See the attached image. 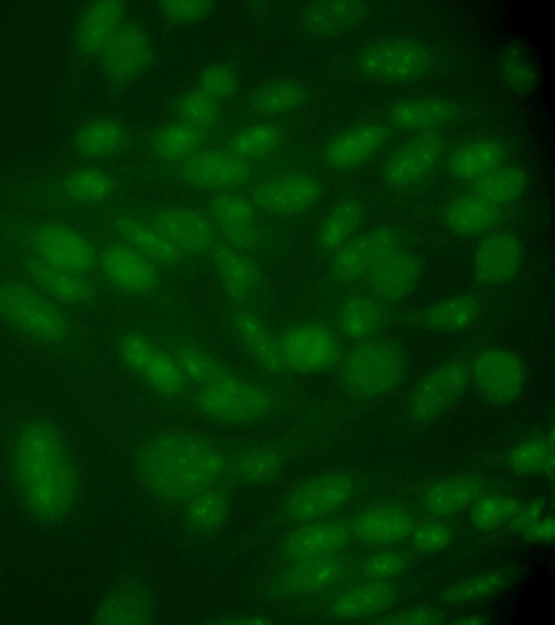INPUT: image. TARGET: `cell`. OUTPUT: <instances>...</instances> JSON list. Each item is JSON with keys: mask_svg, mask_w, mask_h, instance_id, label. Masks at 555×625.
I'll return each instance as SVG.
<instances>
[{"mask_svg": "<svg viewBox=\"0 0 555 625\" xmlns=\"http://www.w3.org/2000/svg\"><path fill=\"white\" fill-rule=\"evenodd\" d=\"M9 467L16 492L38 520L55 522L74 509L80 489L67 438L52 420L31 416L14 429Z\"/></svg>", "mask_w": 555, "mask_h": 625, "instance_id": "1", "label": "cell"}, {"mask_svg": "<svg viewBox=\"0 0 555 625\" xmlns=\"http://www.w3.org/2000/svg\"><path fill=\"white\" fill-rule=\"evenodd\" d=\"M228 446L195 430L162 428L137 447L134 471L157 500L181 506L203 489L225 477Z\"/></svg>", "mask_w": 555, "mask_h": 625, "instance_id": "2", "label": "cell"}, {"mask_svg": "<svg viewBox=\"0 0 555 625\" xmlns=\"http://www.w3.org/2000/svg\"><path fill=\"white\" fill-rule=\"evenodd\" d=\"M0 323L49 355L65 360L89 355V331L77 314L4 271L0 273Z\"/></svg>", "mask_w": 555, "mask_h": 625, "instance_id": "3", "label": "cell"}, {"mask_svg": "<svg viewBox=\"0 0 555 625\" xmlns=\"http://www.w3.org/2000/svg\"><path fill=\"white\" fill-rule=\"evenodd\" d=\"M96 279L105 299L175 319L183 320L189 315L175 278L116 239L98 243Z\"/></svg>", "mask_w": 555, "mask_h": 625, "instance_id": "4", "label": "cell"}, {"mask_svg": "<svg viewBox=\"0 0 555 625\" xmlns=\"http://www.w3.org/2000/svg\"><path fill=\"white\" fill-rule=\"evenodd\" d=\"M111 347L121 369L150 397L162 406L185 410L191 386L149 318L117 326Z\"/></svg>", "mask_w": 555, "mask_h": 625, "instance_id": "5", "label": "cell"}, {"mask_svg": "<svg viewBox=\"0 0 555 625\" xmlns=\"http://www.w3.org/2000/svg\"><path fill=\"white\" fill-rule=\"evenodd\" d=\"M289 399L287 388L240 369L216 383L193 388L185 410L222 426H255L285 413Z\"/></svg>", "mask_w": 555, "mask_h": 625, "instance_id": "6", "label": "cell"}, {"mask_svg": "<svg viewBox=\"0 0 555 625\" xmlns=\"http://www.w3.org/2000/svg\"><path fill=\"white\" fill-rule=\"evenodd\" d=\"M0 240L3 245L52 266L96 278L98 242L70 224L8 215L0 217Z\"/></svg>", "mask_w": 555, "mask_h": 625, "instance_id": "7", "label": "cell"}, {"mask_svg": "<svg viewBox=\"0 0 555 625\" xmlns=\"http://www.w3.org/2000/svg\"><path fill=\"white\" fill-rule=\"evenodd\" d=\"M0 264L4 272L77 315L91 311L105 299L95 277L52 266L3 244L0 247Z\"/></svg>", "mask_w": 555, "mask_h": 625, "instance_id": "8", "label": "cell"}, {"mask_svg": "<svg viewBox=\"0 0 555 625\" xmlns=\"http://www.w3.org/2000/svg\"><path fill=\"white\" fill-rule=\"evenodd\" d=\"M220 303L268 317L274 299L262 264L218 241L204 260Z\"/></svg>", "mask_w": 555, "mask_h": 625, "instance_id": "9", "label": "cell"}, {"mask_svg": "<svg viewBox=\"0 0 555 625\" xmlns=\"http://www.w3.org/2000/svg\"><path fill=\"white\" fill-rule=\"evenodd\" d=\"M405 369V355L396 342L367 339L341 357L337 379L348 394L371 398L395 388Z\"/></svg>", "mask_w": 555, "mask_h": 625, "instance_id": "10", "label": "cell"}, {"mask_svg": "<svg viewBox=\"0 0 555 625\" xmlns=\"http://www.w3.org/2000/svg\"><path fill=\"white\" fill-rule=\"evenodd\" d=\"M219 322L223 333L258 375L289 390L294 375L279 346L275 326L254 311L220 303Z\"/></svg>", "mask_w": 555, "mask_h": 625, "instance_id": "11", "label": "cell"}, {"mask_svg": "<svg viewBox=\"0 0 555 625\" xmlns=\"http://www.w3.org/2000/svg\"><path fill=\"white\" fill-rule=\"evenodd\" d=\"M149 321L176 359L191 391L216 383L240 370L182 319L157 316L149 318Z\"/></svg>", "mask_w": 555, "mask_h": 625, "instance_id": "12", "label": "cell"}, {"mask_svg": "<svg viewBox=\"0 0 555 625\" xmlns=\"http://www.w3.org/2000/svg\"><path fill=\"white\" fill-rule=\"evenodd\" d=\"M282 357L295 374H317L335 367L343 347L335 329L314 319H299L275 326Z\"/></svg>", "mask_w": 555, "mask_h": 625, "instance_id": "13", "label": "cell"}, {"mask_svg": "<svg viewBox=\"0 0 555 625\" xmlns=\"http://www.w3.org/2000/svg\"><path fill=\"white\" fill-rule=\"evenodd\" d=\"M115 181L96 168H80L65 175L61 180L33 188L24 199L47 212L74 213L100 206L113 196Z\"/></svg>", "mask_w": 555, "mask_h": 625, "instance_id": "14", "label": "cell"}, {"mask_svg": "<svg viewBox=\"0 0 555 625\" xmlns=\"http://www.w3.org/2000/svg\"><path fill=\"white\" fill-rule=\"evenodd\" d=\"M353 492L354 482L346 474L330 473L310 479L285 495L278 518L294 525L323 519L343 507Z\"/></svg>", "mask_w": 555, "mask_h": 625, "instance_id": "15", "label": "cell"}, {"mask_svg": "<svg viewBox=\"0 0 555 625\" xmlns=\"http://www.w3.org/2000/svg\"><path fill=\"white\" fill-rule=\"evenodd\" d=\"M402 239L392 227H378L353 237L335 254L327 266L328 283L344 285L365 277L388 255L401 248Z\"/></svg>", "mask_w": 555, "mask_h": 625, "instance_id": "16", "label": "cell"}, {"mask_svg": "<svg viewBox=\"0 0 555 625\" xmlns=\"http://www.w3.org/2000/svg\"><path fill=\"white\" fill-rule=\"evenodd\" d=\"M144 220L175 248L196 262H204L219 241L210 217L192 207L158 206Z\"/></svg>", "mask_w": 555, "mask_h": 625, "instance_id": "17", "label": "cell"}, {"mask_svg": "<svg viewBox=\"0 0 555 625\" xmlns=\"http://www.w3.org/2000/svg\"><path fill=\"white\" fill-rule=\"evenodd\" d=\"M294 451L287 437L248 442L228 446L224 480L242 486H261L274 481Z\"/></svg>", "mask_w": 555, "mask_h": 625, "instance_id": "18", "label": "cell"}, {"mask_svg": "<svg viewBox=\"0 0 555 625\" xmlns=\"http://www.w3.org/2000/svg\"><path fill=\"white\" fill-rule=\"evenodd\" d=\"M106 225L116 240L134 248L175 279L196 275L198 262L175 248L143 218L116 213L107 219Z\"/></svg>", "mask_w": 555, "mask_h": 625, "instance_id": "19", "label": "cell"}, {"mask_svg": "<svg viewBox=\"0 0 555 625\" xmlns=\"http://www.w3.org/2000/svg\"><path fill=\"white\" fill-rule=\"evenodd\" d=\"M429 51L415 41L392 39L373 43L357 59L359 71L380 81H409L423 75L429 67Z\"/></svg>", "mask_w": 555, "mask_h": 625, "instance_id": "20", "label": "cell"}, {"mask_svg": "<svg viewBox=\"0 0 555 625\" xmlns=\"http://www.w3.org/2000/svg\"><path fill=\"white\" fill-rule=\"evenodd\" d=\"M323 186L309 174H285L254 188L249 200L259 213L293 218L308 213L321 200Z\"/></svg>", "mask_w": 555, "mask_h": 625, "instance_id": "21", "label": "cell"}, {"mask_svg": "<svg viewBox=\"0 0 555 625\" xmlns=\"http://www.w3.org/2000/svg\"><path fill=\"white\" fill-rule=\"evenodd\" d=\"M345 563L334 554L286 561L271 577L267 591L278 600H294L319 594L344 574Z\"/></svg>", "mask_w": 555, "mask_h": 625, "instance_id": "22", "label": "cell"}, {"mask_svg": "<svg viewBox=\"0 0 555 625\" xmlns=\"http://www.w3.org/2000/svg\"><path fill=\"white\" fill-rule=\"evenodd\" d=\"M468 371L457 361L440 365L429 371L415 386L409 403L412 418L428 422L447 411L464 393Z\"/></svg>", "mask_w": 555, "mask_h": 625, "instance_id": "23", "label": "cell"}, {"mask_svg": "<svg viewBox=\"0 0 555 625\" xmlns=\"http://www.w3.org/2000/svg\"><path fill=\"white\" fill-rule=\"evenodd\" d=\"M470 374L480 393L499 404H508L518 398L526 381L521 360L503 348L480 352L472 362Z\"/></svg>", "mask_w": 555, "mask_h": 625, "instance_id": "24", "label": "cell"}, {"mask_svg": "<svg viewBox=\"0 0 555 625\" xmlns=\"http://www.w3.org/2000/svg\"><path fill=\"white\" fill-rule=\"evenodd\" d=\"M443 152L441 137L435 131H423L401 145L387 160L384 179L396 189L414 186L438 164Z\"/></svg>", "mask_w": 555, "mask_h": 625, "instance_id": "25", "label": "cell"}, {"mask_svg": "<svg viewBox=\"0 0 555 625\" xmlns=\"http://www.w3.org/2000/svg\"><path fill=\"white\" fill-rule=\"evenodd\" d=\"M100 56L109 82L121 87L133 81L147 68L152 49L142 30L126 26L116 31Z\"/></svg>", "mask_w": 555, "mask_h": 625, "instance_id": "26", "label": "cell"}, {"mask_svg": "<svg viewBox=\"0 0 555 625\" xmlns=\"http://www.w3.org/2000/svg\"><path fill=\"white\" fill-rule=\"evenodd\" d=\"M181 175L191 186L205 190H229L250 177L248 163L229 151L203 150L188 157Z\"/></svg>", "mask_w": 555, "mask_h": 625, "instance_id": "27", "label": "cell"}, {"mask_svg": "<svg viewBox=\"0 0 555 625\" xmlns=\"http://www.w3.org/2000/svg\"><path fill=\"white\" fill-rule=\"evenodd\" d=\"M351 530L338 521L314 520L297 524L279 545V556L286 561L334 554L350 539Z\"/></svg>", "mask_w": 555, "mask_h": 625, "instance_id": "28", "label": "cell"}, {"mask_svg": "<svg viewBox=\"0 0 555 625\" xmlns=\"http://www.w3.org/2000/svg\"><path fill=\"white\" fill-rule=\"evenodd\" d=\"M521 257V245L514 234L505 231L491 233L475 248L473 257L475 277L485 284L504 283L516 275Z\"/></svg>", "mask_w": 555, "mask_h": 625, "instance_id": "29", "label": "cell"}, {"mask_svg": "<svg viewBox=\"0 0 555 625\" xmlns=\"http://www.w3.org/2000/svg\"><path fill=\"white\" fill-rule=\"evenodd\" d=\"M389 129L380 123H366L332 139L324 150V160L335 169L352 168L376 154L386 143Z\"/></svg>", "mask_w": 555, "mask_h": 625, "instance_id": "30", "label": "cell"}, {"mask_svg": "<svg viewBox=\"0 0 555 625\" xmlns=\"http://www.w3.org/2000/svg\"><path fill=\"white\" fill-rule=\"evenodd\" d=\"M156 610L152 596L137 582L112 590L99 604L95 622L108 625H146L154 622Z\"/></svg>", "mask_w": 555, "mask_h": 625, "instance_id": "31", "label": "cell"}, {"mask_svg": "<svg viewBox=\"0 0 555 625\" xmlns=\"http://www.w3.org/2000/svg\"><path fill=\"white\" fill-rule=\"evenodd\" d=\"M125 9L115 0L89 3L79 15L75 29V43L86 56H98L121 27Z\"/></svg>", "mask_w": 555, "mask_h": 625, "instance_id": "32", "label": "cell"}, {"mask_svg": "<svg viewBox=\"0 0 555 625\" xmlns=\"http://www.w3.org/2000/svg\"><path fill=\"white\" fill-rule=\"evenodd\" d=\"M369 7L358 0H325L309 2L300 22L305 30L317 37H332L347 33L366 18Z\"/></svg>", "mask_w": 555, "mask_h": 625, "instance_id": "33", "label": "cell"}, {"mask_svg": "<svg viewBox=\"0 0 555 625\" xmlns=\"http://www.w3.org/2000/svg\"><path fill=\"white\" fill-rule=\"evenodd\" d=\"M422 273L420 259L401 250L388 255L367 275L372 292L380 299L395 302L406 297Z\"/></svg>", "mask_w": 555, "mask_h": 625, "instance_id": "34", "label": "cell"}, {"mask_svg": "<svg viewBox=\"0 0 555 625\" xmlns=\"http://www.w3.org/2000/svg\"><path fill=\"white\" fill-rule=\"evenodd\" d=\"M333 320L341 335L350 340H367L384 326L387 311L377 298L354 294L336 305Z\"/></svg>", "mask_w": 555, "mask_h": 625, "instance_id": "35", "label": "cell"}, {"mask_svg": "<svg viewBox=\"0 0 555 625\" xmlns=\"http://www.w3.org/2000/svg\"><path fill=\"white\" fill-rule=\"evenodd\" d=\"M364 217L363 205L352 197L336 202L321 220L315 235L314 247L322 256H332L350 241Z\"/></svg>", "mask_w": 555, "mask_h": 625, "instance_id": "36", "label": "cell"}, {"mask_svg": "<svg viewBox=\"0 0 555 625\" xmlns=\"http://www.w3.org/2000/svg\"><path fill=\"white\" fill-rule=\"evenodd\" d=\"M414 528L413 519L403 509L383 506L361 512L352 523L357 538L367 544L386 545L406 538Z\"/></svg>", "mask_w": 555, "mask_h": 625, "instance_id": "37", "label": "cell"}, {"mask_svg": "<svg viewBox=\"0 0 555 625\" xmlns=\"http://www.w3.org/2000/svg\"><path fill=\"white\" fill-rule=\"evenodd\" d=\"M231 506L230 492L221 482L203 489L181 505L182 519L192 532L210 534L227 523Z\"/></svg>", "mask_w": 555, "mask_h": 625, "instance_id": "38", "label": "cell"}, {"mask_svg": "<svg viewBox=\"0 0 555 625\" xmlns=\"http://www.w3.org/2000/svg\"><path fill=\"white\" fill-rule=\"evenodd\" d=\"M500 217V207L476 193L454 197L443 213L447 227L464 237L488 232L498 224Z\"/></svg>", "mask_w": 555, "mask_h": 625, "instance_id": "39", "label": "cell"}, {"mask_svg": "<svg viewBox=\"0 0 555 625\" xmlns=\"http://www.w3.org/2000/svg\"><path fill=\"white\" fill-rule=\"evenodd\" d=\"M395 596V588L382 581L361 584L337 595L330 605V612L343 620L364 617L387 608Z\"/></svg>", "mask_w": 555, "mask_h": 625, "instance_id": "40", "label": "cell"}, {"mask_svg": "<svg viewBox=\"0 0 555 625\" xmlns=\"http://www.w3.org/2000/svg\"><path fill=\"white\" fill-rule=\"evenodd\" d=\"M456 114L457 109L450 101L421 99L395 104L389 111V119L397 128L423 132L450 123Z\"/></svg>", "mask_w": 555, "mask_h": 625, "instance_id": "41", "label": "cell"}, {"mask_svg": "<svg viewBox=\"0 0 555 625\" xmlns=\"http://www.w3.org/2000/svg\"><path fill=\"white\" fill-rule=\"evenodd\" d=\"M479 303L472 295H456L418 311L416 324L433 331L453 332L470 327L479 315Z\"/></svg>", "mask_w": 555, "mask_h": 625, "instance_id": "42", "label": "cell"}, {"mask_svg": "<svg viewBox=\"0 0 555 625\" xmlns=\"http://www.w3.org/2000/svg\"><path fill=\"white\" fill-rule=\"evenodd\" d=\"M504 152L496 141L479 139L467 142L448 158L449 171L459 179L477 180L499 167Z\"/></svg>", "mask_w": 555, "mask_h": 625, "instance_id": "43", "label": "cell"}, {"mask_svg": "<svg viewBox=\"0 0 555 625\" xmlns=\"http://www.w3.org/2000/svg\"><path fill=\"white\" fill-rule=\"evenodd\" d=\"M482 484L473 477H455L433 485L423 498L424 508L434 515L456 513L475 501Z\"/></svg>", "mask_w": 555, "mask_h": 625, "instance_id": "44", "label": "cell"}, {"mask_svg": "<svg viewBox=\"0 0 555 625\" xmlns=\"http://www.w3.org/2000/svg\"><path fill=\"white\" fill-rule=\"evenodd\" d=\"M125 139V130L119 123L101 118L85 124L77 131L74 148L83 157L103 158L116 153Z\"/></svg>", "mask_w": 555, "mask_h": 625, "instance_id": "45", "label": "cell"}, {"mask_svg": "<svg viewBox=\"0 0 555 625\" xmlns=\"http://www.w3.org/2000/svg\"><path fill=\"white\" fill-rule=\"evenodd\" d=\"M517 573L515 569L503 567L468 577L446 588L441 600L460 604L488 598L512 584Z\"/></svg>", "mask_w": 555, "mask_h": 625, "instance_id": "46", "label": "cell"}, {"mask_svg": "<svg viewBox=\"0 0 555 625\" xmlns=\"http://www.w3.org/2000/svg\"><path fill=\"white\" fill-rule=\"evenodd\" d=\"M526 173L516 166L496 167L475 180L474 193L495 204H507L522 195L527 188Z\"/></svg>", "mask_w": 555, "mask_h": 625, "instance_id": "47", "label": "cell"}, {"mask_svg": "<svg viewBox=\"0 0 555 625\" xmlns=\"http://www.w3.org/2000/svg\"><path fill=\"white\" fill-rule=\"evenodd\" d=\"M501 77L512 91L528 93L538 82L537 67L528 51L519 43H508L500 52Z\"/></svg>", "mask_w": 555, "mask_h": 625, "instance_id": "48", "label": "cell"}, {"mask_svg": "<svg viewBox=\"0 0 555 625\" xmlns=\"http://www.w3.org/2000/svg\"><path fill=\"white\" fill-rule=\"evenodd\" d=\"M280 142V129L274 125L260 123L245 127L232 136L228 151L247 162L270 154Z\"/></svg>", "mask_w": 555, "mask_h": 625, "instance_id": "49", "label": "cell"}, {"mask_svg": "<svg viewBox=\"0 0 555 625\" xmlns=\"http://www.w3.org/2000/svg\"><path fill=\"white\" fill-rule=\"evenodd\" d=\"M307 98L305 88L296 81L285 80L258 90L251 99V107L264 115H280L299 107Z\"/></svg>", "mask_w": 555, "mask_h": 625, "instance_id": "50", "label": "cell"}, {"mask_svg": "<svg viewBox=\"0 0 555 625\" xmlns=\"http://www.w3.org/2000/svg\"><path fill=\"white\" fill-rule=\"evenodd\" d=\"M201 141L199 129L181 122L167 125L158 130L153 139V146L159 156L178 161L193 155Z\"/></svg>", "mask_w": 555, "mask_h": 625, "instance_id": "51", "label": "cell"}, {"mask_svg": "<svg viewBox=\"0 0 555 625\" xmlns=\"http://www.w3.org/2000/svg\"><path fill=\"white\" fill-rule=\"evenodd\" d=\"M207 215L216 227L253 224L259 220V212L251 201L231 192H220L208 202Z\"/></svg>", "mask_w": 555, "mask_h": 625, "instance_id": "52", "label": "cell"}, {"mask_svg": "<svg viewBox=\"0 0 555 625\" xmlns=\"http://www.w3.org/2000/svg\"><path fill=\"white\" fill-rule=\"evenodd\" d=\"M509 468L521 474L550 470L553 472V438L547 443L535 438L515 447L507 457Z\"/></svg>", "mask_w": 555, "mask_h": 625, "instance_id": "53", "label": "cell"}, {"mask_svg": "<svg viewBox=\"0 0 555 625\" xmlns=\"http://www.w3.org/2000/svg\"><path fill=\"white\" fill-rule=\"evenodd\" d=\"M514 498L489 495L476 501L470 512L472 523L480 530H494L512 518L520 508Z\"/></svg>", "mask_w": 555, "mask_h": 625, "instance_id": "54", "label": "cell"}, {"mask_svg": "<svg viewBox=\"0 0 555 625\" xmlns=\"http://www.w3.org/2000/svg\"><path fill=\"white\" fill-rule=\"evenodd\" d=\"M177 111L183 123L196 128L211 126L218 118L216 100L202 91H191L180 98Z\"/></svg>", "mask_w": 555, "mask_h": 625, "instance_id": "55", "label": "cell"}, {"mask_svg": "<svg viewBox=\"0 0 555 625\" xmlns=\"http://www.w3.org/2000/svg\"><path fill=\"white\" fill-rule=\"evenodd\" d=\"M199 91L214 100L231 97L237 88V76L227 64H214L206 67L198 78Z\"/></svg>", "mask_w": 555, "mask_h": 625, "instance_id": "56", "label": "cell"}, {"mask_svg": "<svg viewBox=\"0 0 555 625\" xmlns=\"http://www.w3.org/2000/svg\"><path fill=\"white\" fill-rule=\"evenodd\" d=\"M162 15L175 25H190L209 15L215 3L204 0H175L157 3Z\"/></svg>", "mask_w": 555, "mask_h": 625, "instance_id": "57", "label": "cell"}, {"mask_svg": "<svg viewBox=\"0 0 555 625\" xmlns=\"http://www.w3.org/2000/svg\"><path fill=\"white\" fill-rule=\"evenodd\" d=\"M406 563L403 553L385 551L370 557L363 564V573L371 579L383 581L400 574Z\"/></svg>", "mask_w": 555, "mask_h": 625, "instance_id": "58", "label": "cell"}, {"mask_svg": "<svg viewBox=\"0 0 555 625\" xmlns=\"http://www.w3.org/2000/svg\"><path fill=\"white\" fill-rule=\"evenodd\" d=\"M453 539L451 527L442 523H425L417 526L412 535L413 546L425 552L446 548Z\"/></svg>", "mask_w": 555, "mask_h": 625, "instance_id": "59", "label": "cell"}, {"mask_svg": "<svg viewBox=\"0 0 555 625\" xmlns=\"http://www.w3.org/2000/svg\"><path fill=\"white\" fill-rule=\"evenodd\" d=\"M444 622L440 612L430 609H413L390 615L378 621L385 625H439Z\"/></svg>", "mask_w": 555, "mask_h": 625, "instance_id": "60", "label": "cell"}, {"mask_svg": "<svg viewBox=\"0 0 555 625\" xmlns=\"http://www.w3.org/2000/svg\"><path fill=\"white\" fill-rule=\"evenodd\" d=\"M544 510V501L535 499L525 507H520L511 520L513 531L521 534L527 527L539 520Z\"/></svg>", "mask_w": 555, "mask_h": 625, "instance_id": "61", "label": "cell"}, {"mask_svg": "<svg viewBox=\"0 0 555 625\" xmlns=\"http://www.w3.org/2000/svg\"><path fill=\"white\" fill-rule=\"evenodd\" d=\"M555 534V522L553 518H540L522 533L524 539L531 543L553 541Z\"/></svg>", "mask_w": 555, "mask_h": 625, "instance_id": "62", "label": "cell"}, {"mask_svg": "<svg viewBox=\"0 0 555 625\" xmlns=\"http://www.w3.org/2000/svg\"><path fill=\"white\" fill-rule=\"evenodd\" d=\"M221 623L233 625H258V624H267L269 623V621L267 618L257 615H240V616H232L230 620L222 621Z\"/></svg>", "mask_w": 555, "mask_h": 625, "instance_id": "63", "label": "cell"}, {"mask_svg": "<svg viewBox=\"0 0 555 625\" xmlns=\"http://www.w3.org/2000/svg\"><path fill=\"white\" fill-rule=\"evenodd\" d=\"M487 622L488 621L481 615L470 614L462 616L461 618H457L452 623L456 625H482L486 624Z\"/></svg>", "mask_w": 555, "mask_h": 625, "instance_id": "64", "label": "cell"}]
</instances>
